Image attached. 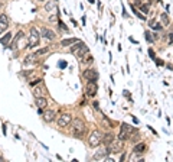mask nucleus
<instances>
[{"label":"nucleus","mask_w":173,"mask_h":162,"mask_svg":"<svg viewBox=\"0 0 173 162\" xmlns=\"http://www.w3.org/2000/svg\"><path fill=\"white\" fill-rule=\"evenodd\" d=\"M88 52V46L84 44V42H81V40H78V42H75L74 44V46L71 48V54H74L75 56H84Z\"/></svg>","instance_id":"1"},{"label":"nucleus","mask_w":173,"mask_h":162,"mask_svg":"<svg viewBox=\"0 0 173 162\" xmlns=\"http://www.w3.org/2000/svg\"><path fill=\"white\" fill-rule=\"evenodd\" d=\"M39 39H41V33L39 30L32 28L31 29V33H29V39H28V46L29 48H35V46L39 45Z\"/></svg>","instance_id":"2"},{"label":"nucleus","mask_w":173,"mask_h":162,"mask_svg":"<svg viewBox=\"0 0 173 162\" xmlns=\"http://www.w3.org/2000/svg\"><path fill=\"white\" fill-rule=\"evenodd\" d=\"M72 130H74V136L75 137H82L84 132H85V123H84V120L82 119H75Z\"/></svg>","instance_id":"3"},{"label":"nucleus","mask_w":173,"mask_h":162,"mask_svg":"<svg viewBox=\"0 0 173 162\" xmlns=\"http://www.w3.org/2000/svg\"><path fill=\"white\" fill-rule=\"evenodd\" d=\"M88 143H90V146L92 148H97L98 145H101L102 143V133L100 130H94L90 135V137H88Z\"/></svg>","instance_id":"4"},{"label":"nucleus","mask_w":173,"mask_h":162,"mask_svg":"<svg viewBox=\"0 0 173 162\" xmlns=\"http://www.w3.org/2000/svg\"><path fill=\"white\" fill-rule=\"evenodd\" d=\"M133 130H134V129H133L131 126H128L127 123H123V125H121V130H120V135H118V139H121V141L128 139V137L131 136Z\"/></svg>","instance_id":"5"},{"label":"nucleus","mask_w":173,"mask_h":162,"mask_svg":"<svg viewBox=\"0 0 173 162\" xmlns=\"http://www.w3.org/2000/svg\"><path fill=\"white\" fill-rule=\"evenodd\" d=\"M98 91V86H97V81H88L85 87V94L88 97H94L97 94Z\"/></svg>","instance_id":"6"},{"label":"nucleus","mask_w":173,"mask_h":162,"mask_svg":"<svg viewBox=\"0 0 173 162\" xmlns=\"http://www.w3.org/2000/svg\"><path fill=\"white\" fill-rule=\"evenodd\" d=\"M71 122H72V116L69 114V113H62L61 116L58 117V126L65 127V126H68Z\"/></svg>","instance_id":"7"},{"label":"nucleus","mask_w":173,"mask_h":162,"mask_svg":"<svg viewBox=\"0 0 173 162\" xmlns=\"http://www.w3.org/2000/svg\"><path fill=\"white\" fill-rule=\"evenodd\" d=\"M108 149H110V152H112V153H117V152H121L123 149V141L121 139H118V141H114L108 145Z\"/></svg>","instance_id":"8"},{"label":"nucleus","mask_w":173,"mask_h":162,"mask_svg":"<svg viewBox=\"0 0 173 162\" xmlns=\"http://www.w3.org/2000/svg\"><path fill=\"white\" fill-rule=\"evenodd\" d=\"M82 75H84V78L88 80V81H97L98 80V72L97 71H94V70H91V68H88V70L84 71Z\"/></svg>","instance_id":"9"},{"label":"nucleus","mask_w":173,"mask_h":162,"mask_svg":"<svg viewBox=\"0 0 173 162\" xmlns=\"http://www.w3.org/2000/svg\"><path fill=\"white\" fill-rule=\"evenodd\" d=\"M7 28H9V17L6 15H0V35L6 32Z\"/></svg>","instance_id":"10"},{"label":"nucleus","mask_w":173,"mask_h":162,"mask_svg":"<svg viewBox=\"0 0 173 162\" xmlns=\"http://www.w3.org/2000/svg\"><path fill=\"white\" fill-rule=\"evenodd\" d=\"M41 36H43L45 39H53L55 38V33L52 32L51 29H48V28H41Z\"/></svg>","instance_id":"11"},{"label":"nucleus","mask_w":173,"mask_h":162,"mask_svg":"<svg viewBox=\"0 0 173 162\" xmlns=\"http://www.w3.org/2000/svg\"><path fill=\"white\" fill-rule=\"evenodd\" d=\"M42 117H43V120H45L46 123H51V122L55 120V113L52 110H46L42 113Z\"/></svg>","instance_id":"12"},{"label":"nucleus","mask_w":173,"mask_h":162,"mask_svg":"<svg viewBox=\"0 0 173 162\" xmlns=\"http://www.w3.org/2000/svg\"><path fill=\"white\" fill-rule=\"evenodd\" d=\"M56 6H58V0H51L45 5V10L46 12H53L56 9Z\"/></svg>","instance_id":"13"},{"label":"nucleus","mask_w":173,"mask_h":162,"mask_svg":"<svg viewBox=\"0 0 173 162\" xmlns=\"http://www.w3.org/2000/svg\"><path fill=\"white\" fill-rule=\"evenodd\" d=\"M10 39H12V33L10 32H7L5 36H0V44L2 45H10Z\"/></svg>","instance_id":"14"},{"label":"nucleus","mask_w":173,"mask_h":162,"mask_svg":"<svg viewBox=\"0 0 173 162\" xmlns=\"http://www.w3.org/2000/svg\"><path fill=\"white\" fill-rule=\"evenodd\" d=\"M46 104H48V101H46L45 97H36V106L39 107V109H45Z\"/></svg>","instance_id":"15"},{"label":"nucleus","mask_w":173,"mask_h":162,"mask_svg":"<svg viewBox=\"0 0 173 162\" xmlns=\"http://www.w3.org/2000/svg\"><path fill=\"white\" fill-rule=\"evenodd\" d=\"M107 153H110V149H108V146H107V148H101V149H98V151L95 152V155H94V156H95V158H102V156H105Z\"/></svg>","instance_id":"16"},{"label":"nucleus","mask_w":173,"mask_h":162,"mask_svg":"<svg viewBox=\"0 0 173 162\" xmlns=\"http://www.w3.org/2000/svg\"><path fill=\"white\" fill-rule=\"evenodd\" d=\"M78 40H79V39H76V38H66V39L61 40V45L62 46H69V45H72V44L78 42Z\"/></svg>","instance_id":"17"},{"label":"nucleus","mask_w":173,"mask_h":162,"mask_svg":"<svg viewBox=\"0 0 173 162\" xmlns=\"http://www.w3.org/2000/svg\"><path fill=\"white\" fill-rule=\"evenodd\" d=\"M112 141H114V135H112V133H105V135H102V142H104L107 146Z\"/></svg>","instance_id":"18"},{"label":"nucleus","mask_w":173,"mask_h":162,"mask_svg":"<svg viewBox=\"0 0 173 162\" xmlns=\"http://www.w3.org/2000/svg\"><path fill=\"white\" fill-rule=\"evenodd\" d=\"M81 60H82V62H84V64H88V65H91L92 62H94V58H92V55H90L88 52H86L84 56H81Z\"/></svg>","instance_id":"19"},{"label":"nucleus","mask_w":173,"mask_h":162,"mask_svg":"<svg viewBox=\"0 0 173 162\" xmlns=\"http://www.w3.org/2000/svg\"><path fill=\"white\" fill-rule=\"evenodd\" d=\"M146 151V145L144 143H138V145H136L134 146V149H133V152H136V153H142V152H144Z\"/></svg>","instance_id":"20"},{"label":"nucleus","mask_w":173,"mask_h":162,"mask_svg":"<svg viewBox=\"0 0 173 162\" xmlns=\"http://www.w3.org/2000/svg\"><path fill=\"white\" fill-rule=\"evenodd\" d=\"M160 20H162L163 26H169V25H170V20H169V17H167V15H166V13H163V15L160 16Z\"/></svg>","instance_id":"21"},{"label":"nucleus","mask_w":173,"mask_h":162,"mask_svg":"<svg viewBox=\"0 0 173 162\" xmlns=\"http://www.w3.org/2000/svg\"><path fill=\"white\" fill-rule=\"evenodd\" d=\"M149 26H150V28H153V29H156V30L162 29V25H159L156 20H150V22H149Z\"/></svg>","instance_id":"22"},{"label":"nucleus","mask_w":173,"mask_h":162,"mask_svg":"<svg viewBox=\"0 0 173 162\" xmlns=\"http://www.w3.org/2000/svg\"><path fill=\"white\" fill-rule=\"evenodd\" d=\"M43 94V88L42 87H36L35 90H33V96L35 97H41Z\"/></svg>","instance_id":"23"},{"label":"nucleus","mask_w":173,"mask_h":162,"mask_svg":"<svg viewBox=\"0 0 173 162\" xmlns=\"http://www.w3.org/2000/svg\"><path fill=\"white\" fill-rule=\"evenodd\" d=\"M46 52H49V48H42V49L36 51L35 56H41V55H43V54H46Z\"/></svg>","instance_id":"24"},{"label":"nucleus","mask_w":173,"mask_h":162,"mask_svg":"<svg viewBox=\"0 0 173 162\" xmlns=\"http://www.w3.org/2000/svg\"><path fill=\"white\" fill-rule=\"evenodd\" d=\"M149 9H150V5H149V3H146V5H143L142 7H140V10H142L143 13H144V15H147V13H149Z\"/></svg>","instance_id":"25"},{"label":"nucleus","mask_w":173,"mask_h":162,"mask_svg":"<svg viewBox=\"0 0 173 162\" xmlns=\"http://www.w3.org/2000/svg\"><path fill=\"white\" fill-rule=\"evenodd\" d=\"M144 36H146V39H147V42H150V44H152L153 42V36H152V33H150V32H144Z\"/></svg>","instance_id":"26"},{"label":"nucleus","mask_w":173,"mask_h":162,"mask_svg":"<svg viewBox=\"0 0 173 162\" xmlns=\"http://www.w3.org/2000/svg\"><path fill=\"white\" fill-rule=\"evenodd\" d=\"M29 62H33V55H28V58L25 60V64H29Z\"/></svg>","instance_id":"27"},{"label":"nucleus","mask_w":173,"mask_h":162,"mask_svg":"<svg viewBox=\"0 0 173 162\" xmlns=\"http://www.w3.org/2000/svg\"><path fill=\"white\" fill-rule=\"evenodd\" d=\"M133 12H134V13H136V15H137L140 19H146V15H142V13H138L137 10H134V9H133Z\"/></svg>","instance_id":"28"},{"label":"nucleus","mask_w":173,"mask_h":162,"mask_svg":"<svg viewBox=\"0 0 173 162\" xmlns=\"http://www.w3.org/2000/svg\"><path fill=\"white\" fill-rule=\"evenodd\" d=\"M58 65H59V68H65L68 64H66L65 61H59V64H58Z\"/></svg>","instance_id":"29"},{"label":"nucleus","mask_w":173,"mask_h":162,"mask_svg":"<svg viewBox=\"0 0 173 162\" xmlns=\"http://www.w3.org/2000/svg\"><path fill=\"white\" fill-rule=\"evenodd\" d=\"M104 125H105V127H111V122H108L107 119H104Z\"/></svg>","instance_id":"30"},{"label":"nucleus","mask_w":173,"mask_h":162,"mask_svg":"<svg viewBox=\"0 0 173 162\" xmlns=\"http://www.w3.org/2000/svg\"><path fill=\"white\" fill-rule=\"evenodd\" d=\"M149 55L152 56V60H156V56H154V52H153V49H149Z\"/></svg>","instance_id":"31"},{"label":"nucleus","mask_w":173,"mask_h":162,"mask_svg":"<svg viewBox=\"0 0 173 162\" xmlns=\"http://www.w3.org/2000/svg\"><path fill=\"white\" fill-rule=\"evenodd\" d=\"M156 61V64H157V65H163V61L162 60H154Z\"/></svg>","instance_id":"32"},{"label":"nucleus","mask_w":173,"mask_h":162,"mask_svg":"<svg viewBox=\"0 0 173 162\" xmlns=\"http://www.w3.org/2000/svg\"><path fill=\"white\" fill-rule=\"evenodd\" d=\"M59 26H61V29H64V30H68V28H66L64 23H59Z\"/></svg>","instance_id":"33"},{"label":"nucleus","mask_w":173,"mask_h":162,"mask_svg":"<svg viewBox=\"0 0 173 162\" xmlns=\"http://www.w3.org/2000/svg\"><path fill=\"white\" fill-rule=\"evenodd\" d=\"M94 107H95L97 110H100V106H98V101H94Z\"/></svg>","instance_id":"34"},{"label":"nucleus","mask_w":173,"mask_h":162,"mask_svg":"<svg viewBox=\"0 0 173 162\" xmlns=\"http://www.w3.org/2000/svg\"><path fill=\"white\" fill-rule=\"evenodd\" d=\"M39 81H41V80H39V78H36V80H35V81H33V83H31V86H35L36 83H39Z\"/></svg>","instance_id":"35"},{"label":"nucleus","mask_w":173,"mask_h":162,"mask_svg":"<svg viewBox=\"0 0 173 162\" xmlns=\"http://www.w3.org/2000/svg\"><path fill=\"white\" fill-rule=\"evenodd\" d=\"M124 96H126V97H128V98H130V94H128V91H127V90L124 91Z\"/></svg>","instance_id":"36"},{"label":"nucleus","mask_w":173,"mask_h":162,"mask_svg":"<svg viewBox=\"0 0 173 162\" xmlns=\"http://www.w3.org/2000/svg\"><path fill=\"white\" fill-rule=\"evenodd\" d=\"M169 42H170V44H173V33L170 35V39H169Z\"/></svg>","instance_id":"37"},{"label":"nucleus","mask_w":173,"mask_h":162,"mask_svg":"<svg viewBox=\"0 0 173 162\" xmlns=\"http://www.w3.org/2000/svg\"><path fill=\"white\" fill-rule=\"evenodd\" d=\"M94 2H95V0H90V3H94Z\"/></svg>","instance_id":"38"},{"label":"nucleus","mask_w":173,"mask_h":162,"mask_svg":"<svg viewBox=\"0 0 173 162\" xmlns=\"http://www.w3.org/2000/svg\"><path fill=\"white\" fill-rule=\"evenodd\" d=\"M38 2H43V0H38Z\"/></svg>","instance_id":"39"}]
</instances>
